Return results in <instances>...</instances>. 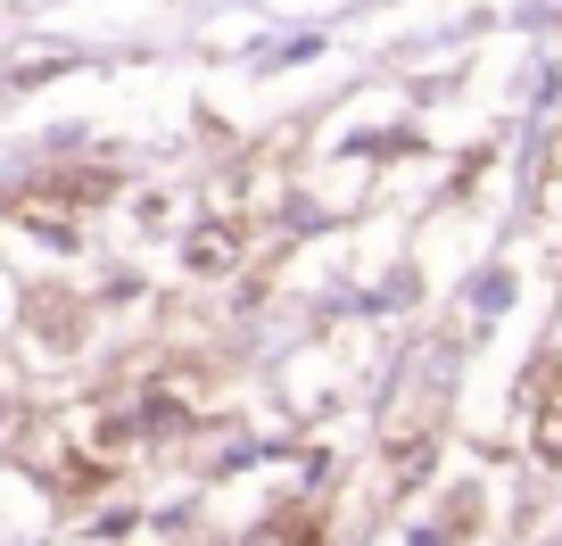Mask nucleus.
I'll use <instances>...</instances> for the list:
<instances>
[]
</instances>
